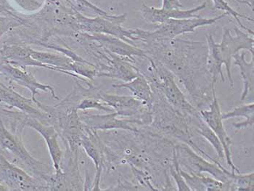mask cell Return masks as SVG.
<instances>
[{
    "mask_svg": "<svg viewBox=\"0 0 254 191\" xmlns=\"http://www.w3.org/2000/svg\"><path fill=\"white\" fill-rule=\"evenodd\" d=\"M235 31L236 36L233 37L229 29H225L220 44L216 43L211 34H206L208 43L206 68L211 76L213 85H215L219 76L222 81H225L222 73V65L225 64L230 85L233 87L234 81L231 73L233 56L239 53L241 50H247L252 53V56H254V39L237 28H235Z\"/></svg>",
    "mask_w": 254,
    "mask_h": 191,
    "instance_id": "6da1fadb",
    "label": "cell"
},
{
    "mask_svg": "<svg viewBox=\"0 0 254 191\" xmlns=\"http://www.w3.org/2000/svg\"><path fill=\"white\" fill-rule=\"evenodd\" d=\"M0 149L8 152L19 159L23 164L29 169L34 178L48 183L49 181L50 169L48 164L34 159L25 147L22 141V134H16L9 130L0 118ZM48 186V185H47Z\"/></svg>",
    "mask_w": 254,
    "mask_h": 191,
    "instance_id": "7a4b0ae2",
    "label": "cell"
},
{
    "mask_svg": "<svg viewBox=\"0 0 254 191\" xmlns=\"http://www.w3.org/2000/svg\"><path fill=\"white\" fill-rule=\"evenodd\" d=\"M228 15L227 12L213 18H194L188 19H169L161 24L158 29L150 32L136 29L134 36L139 41L142 42L153 40H172L177 36L187 33L194 32L197 28L214 24L218 20Z\"/></svg>",
    "mask_w": 254,
    "mask_h": 191,
    "instance_id": "3957f363",
    "label": "cell"
},
{
    "mask_svg": "<svg viewBox=\"0 0 254 191\" xmlns=\"http://www.w3.org/2000/svg\"><path fill=\"white\" fill-rule=\"evenodd\" d=\"M175 148L179 164L183 166L187 172L195 175H202L203 172H207L218 181L230 185L232 190L235 191L234 185L230 177L231 172L227 171L224 167L222 168L215 163L208 162L204 158L199 156L188 145H177Z\"/></svg>",
    "mask_w": 254,
    "mask_h": 191,
    "instance_id": "277c9868",
    "label": "cell"
},
{
    "mask_svg": "<svg viewBox=\"0 0 254 191\" xmlns=\"http://www.w3.org/2000/svg\"><path fill=\"white\" fill-rule=\"evenodd\" d=\"M0 184L10 191H48L43 181L10 163L0 153Z\"/></svg>",
    "mask_w": 254,
    "mask_h": 191,
    "instance_id": "5b68a950",
    "label": "cell"
},
{
    "mask_svg": "<svg viewBox=\"0 0 254 191\" xmlns=\"http://www.w3.org/2000/svg\"><path fill=\"white\" fill-rule=\"evenodd\" d=\"M98 99L112 108L118 117H135L141 125H149L152 122L151 111L146 105L133 96L112 95V94L99 93Z\"/></svg>",
    "mask_w": 254,
    "mask_h": 191,
    "instance_id": "8992f818",
    "label": "cell"
},
{
    "mask_svg": "<svg viewBox=\"0 0 254 191\" xmlns=\"http://www.w3.org/2000/svg\"><path fill=\"white\" fill-rule=\"evenodd\" d=\"M212 102L209 106V110L200 111V115L203 122L211 128V130L215 133L218 138L220 140L224 152L226 161L227 164L231 167L232 172L235 173H240L238 167H235L232 160L231 147L233 145V141L229 137L227 131L224 127L222 114L221 112V108L216 98L215 86H212Z\"/></svg>",
    "mask_w": 254,
    "mask_h": 191,
    "instance_id": "52a82bcc",
    "label": "cell"
},
{
    "mask_svg": "<svg viewBox=\"0 0 254 191\" xmlns=\"http://www.w3.org/2000/svg\"><path fill=\"white\" fill-rule=\"evenodd\" d=\"M0 103L12 109L16 108L18 110L28 114L30 117L37 119L39 121L47 125H53V116L45 112L39 107L38 105L31 98H26L15 90L0 84Z\"/></svg>",
    "mask_w": 254,
    "mask_h": 191,
    "instance_id": "ba28073f",
    "label": "cell"
},
{
    "mask_svg": "<svg viewBox=\"0 0 254 191\" xmlns=\"http://www.w3.org/2000/svg\"><path fill=\"white\" fill-rule=\"evenodd\" d=\"M25 126L30 127L34 130L38 131L46 142L47 146L49 150L50 155L53 161V168L56 175H63L61 170L63 163V152L58 140L59 136L57 129L53 125L42 123L34 117L26 115L24 120Z\"/></svg>",
    "mask_w": 254,
    "mask_h": 191,
    "instance_id": "9c48e42d",
    "label": "cell"
},
{
    "mask_svg": "<svg viewBox=\"0 0 254 191\" xmlns=\"http://www.w3.org/2000/svg\"><path fill=\"white\" fill-rule=\"evenodd\" d=\"M82 123L89 129L94 131L107 130V129H124L139 132L136 125L140 123L136 120H120L118 119L117 114L114 111L108 113L106 115H84L79 116Z\"/></svg>",
    "mask_w": 254,
    "mask_h": 191,
    "instance_id": "30bf717a",
    "label": "cell"
},
{
    "mask_svg": "<svg viewBox=\"0 0 254 191\" xmlns=\"http://www.w3.org/2000/svg\"><path fill=\"white\" fill-rule=\"evenodd\" d=\"M206 2L201 5L196 7L191 10H182L180 9L175 10H165V9H157L156 7H148L143 4L142 12L145 19L152 23L162 24L166 20L171 19H188V18H199L196 12L205 8Z\"/></svg>",
    "mask_w": 254,
    "mask_h": 191,
    "instance_id": "8fae6325",
    "label": "cell"
},
{
    "mask_svg": "<svg viewBox=\"0 0 254 191\" xmlns=\"http://www.w3.org/2000/svg\"><path fill=\"white\" fill-rule=\"evenodd\" d=\"M113 87L128 89L131 91L133 97L143 102L147 107L151 111L153 102H154L153 90L150 83L142 73H139L135 79L128 82L120 84H113Z\"/></svg>",
    "mask_w": 254,
    "mask_h": 191,
    "instance_id": "7c38bea8",
    "label": "cell"
},
{
    "mask_svg": "<svg viewBox=\"0 0 254 191\" xmlns=\"http://www.w3.org/2000/svg\"><path fill=\"white\" fill-rule=\"evenodd\" d=\"M246 55V53L244 52L241 55L238 53L233 56L235 65H238L241 70V77L244 83V90L241 97V101H244L254 91V56H252V62L248 63L245 59Z\"/></svg>",
    "mask_w": 254,
    "mask_h": 191,
    "instance_id": "4fadbf2b",
    "label": "cell"
},
{
    "mask_svg": "<svg viewBox=\"0 0 254 191\" xmlns=\"http://www.w3.org/2000/svg\"><path fill=\"white\" fill-rule=\"evenodd\" d=\"M246 117V121L240 123H233V126L236 130L246 129L249 127L253 126L254 124V103L242 105L235 108L233 111H229L226 114H222V120H230L235 117Z\"/></svg>",
    "mask_w": 254,
    "mask_h": 191,
    "instance_id": "5bb4252c",
    "label": "cell"
},
{
    "mask_svg": "<svg viewBox=\"0 0 254 191\" xmlns=\"http://www.w3.org/2000/svg\"><path fill=\"white\" fill-rule=\"evenodd\" d=\"M98 40L103 42L107 48L114 53L117 54L122 55V56H127L128 57L131 58V56H139V57H145L147 56L146 52L139 48H134V47L129 46L127 44L124 43L121 41L116 40V39L109 38L103 36H98Z\"/></svg>",
    "mask_w": 254,
    "mask_h": 191,
    "instance_id": "9a60e30c",
    "label": "cell"
},
{
    "mask_svg": "<svg viewBox=\"0 0 254 191\" xmlns=\"http://www.w3.org/2000/svg\"><path fill=\"white\" fill-rule=\"evenodd\" d=\"M194 122H195L194 124L195 125L197 133L211 143V145L216 150L218 157L223 160L225 158L223 146L215 133L211 130V128L203 122L200 116L197 118H195V121Z\"/></svg>",
    "mask_w": 254,
    "mask_h": 191,
    "instance_id": "2e32d148",
    "label": "cell"
},
{
    "mask_svg": "<svg viewBox=\"0 0 254 191\" xmlns=\"http://www.w3.org/2000/svg\"><path fill=\"white\" fill-rule=\"evenodd\" d=\"M230 178L234 185L235 191L254 190V173L246 174L242 175L241 173H235L231 172Z\"/></svg>",
    "mask_w": 254,
    "mask_h": 191,
    "instance_id": "e0dca14e",
    "label": "cell"
},
{
    "mask_svg": "<svg viewBox=\"0 0 254 191\" xmlns=\"http://www.w3.org/2000/svg\"><path fill=\"white\" fill-rule=\"evenodd\" d=\"M76 109L77 111H85L88 109H97L98 111H105L106 113L114 112L112 108L109 107L107 105L100 101L96 97L88 96L82 98L78 104Z\"/></svg>",
    "mask_w": 254,
    "mask_h": 191,
    "instance_id": "ac0fdd59",
    "label": "cell"
},
{
    "mask_svg": "<svg viewBox=\"0 0 254 191\" xmlns=\"http://www.w3.org/2000/svg\"><path fill=\"white\" fill-rule=\"evenodd\" d=\"M213 1H214V9L225 11V12H227V13L233 15L235 19H236L237 21L238 22V24H239V26H241L242 29H244L245 30L248 31L249 32H251L252 34H254V31L247 29L246 26L242 24L241 20H240V18H246V19L252 20V21H253V19H251V18H247V17L245 16V15H241V14L237 12L236 11L233 10V8H231V7L229 6V4L226 2L225 0H213Z\"/></svg>",
    "mask_w": 254,
    "mask_h": 191,
    "instance_id": "d6986e66",
    "label": "cell"
},
{
    "mask_svg": "<svg viewBox=\"0 0 254 191\" xmlns=\"http://www.w3.org/2000/svg\"><path fill=\"white\" fill-rule=\"evenodd\" d=\"M182 7L180 0H163V9L165 10H175Z\"/></svg>",
    "mask_w": 254,
    "mask_h": 191,
    "instance_id": "ffe728a7",
    "label": "cell"
},
{
    "mask_svg": "<svg viewBox=\"0 0 254 191\" xmlns=\"http://www.w3.org/2000/svg\"><path fill=\"white\" fill-rule=\"evenodd\" d=\"M236 1H239L241 3H244V4H248V3L246 2V1H244V0H236Z\"/></svg>",
    "mask_w": 254,
    "mask_h": 191,
    "instance_id": "44dd1931",
    "label": "cell"
}]
</instances>
